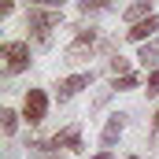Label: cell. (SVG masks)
I'll list each match as a JSON object with an SVG mask.
<instances>
[{"label": "cell", "instance_id": "6da1fadb", "mask_svg": "<svg viewBox=\"0 0 159 159\" xmlns=\"http://www.w3.org/2000/svg\"><path fill=\"white\" fill-rule=\"evenodd\" d=\"M59 22H63L59 11H44V7H30V11H26V26L37 34V44H41V48L48 44V30H56Z\"/></svg>", "mask_w": 159, "mask_h": 159}, {"label": "cell", "instance_id": "7a4b0ae2", "mask_svg": "<svg viewBox=\"0 0 159 159\" xmlns=\"http://www.w3.org/2000/svg\"><path fill=\"white\" fill-rule=\"evenodd\" d=\"M0 59H4V70H7V74H19V70L30 67V44H22V41H7V44L0 48Z\"/></svg>", "mask_w": 159, "mask_h": 159}, {"label": "cell", "instance_id": "3957f363", "mask_svg": "<svg viewBox=\"0 0 159 159\" xmlns=\"http://www.w3.org/2000/svg\"><path fill=\"white\" fill-rule=\"evenodd\" d=\"M93 48H96V26H78V41L63 56H67V63H78V59H89L93 56Z\"/></svg>", "mask_w": 159, "mask_h": 159}, {"label": "cell", "instance_id": "277c9868", "mask_svg": "<svg viewBox=\"0 0 159 159\" xmlns=\"http://www.w3.org/2000/svg\"><path fill=\"white\" fill-rule=\"evenodd\" d=\"M44 111H48L44 93H41V89H30L26 100H22V119L30 122V126H37V122H44Z\"/></svg>", "mask_w": 159, "mask_h": 159}, {"label": "cell", "instance_id": "5b68a950", "mask_svg": "<svg viewBox=\"0 0 159 159\" xmlns=\"http://www.w3.org/2000/svg\"><path fill=\"white\" fill-rule=\"evenodd\" d=\"M89 85H93V70H85V74H70V78L59 81L56 96H59V100H70V96H78L81 89H89Z\"/></svg>", "mask_w": 159, "mask_h": 159}, {"label": "cell", "instance_id": "8992f818", "mask_svg": "<svg viewBox=\"0 0 159 159\" xmlns=\"http://www.w3.org/2000/svg\"><path fill=\"white\" fill-rule=\"evenodd\" d=\"M122 129H126V115H111L107 126H104V133H100V141H104V148H111L115 141L122 137Z\"/></svg>", "mask_w": 159, "mask_h": 159}, {"label": "cell", "instance_id": "52a82bcc", "mask_svg": "<svg viewBox=\"0 0 159 159\" xmlns=\"http://www.w3.org/2000/svg\"><path fill=\"white\" fill-rule=\"evenodd\" d=\"M156 30H159V15H148V19H144V22H137L126 37H129V41H148Z\"/></svg>", "mask_w": 159, "mask_h": 159}, {"label": "cell", "instance_id": "ba28073f", "mask_svg": "<svg viewBox=\"0 0 159 159\" xmlns=\"http://www.w3.org/2000/svg\"><path fill=\"white\" fill-rule=\"evenodd\" d=\"M148 15H152V0H137V4H133V7L126 11V19H129L133 26H137V22H144Z\"/></svg>", "mask_w": 159, "mask_h": 159}, {"label": "cell", "instance_id": "9c48e42d", "mask_svg": "<svg viewBox=\"0 0 159 159\" xmlns=\"http://www.w3.org/2000/svg\"><path fill=\"white\" fill-rule=\"evenodd\" d=\"M144 67H156L159 63V41H148V44H141V56H137Z\"/></svg>", "mask_w": 159, "mask_h": 159}, {"label": "cell", "instance_id": "30bf717a", "mask_svg": "<svg viewBox=\"0 0 159 159\" xmlns=\"http://www.w3.org/2000/svg\"><path fill=\"white\" fill-rule=\"evenodd\" d=\"M137 85H141V78H137V74H122V78H115V89H119V93H126V89H137Z\"/></svg>", "mask_w": 159, "mask_h": 159}, {"label": "cell", "instance_id": "8fae6325", "mask_svg": "<svg viewBox=\"0 0 159 159\" xmlns=\"http://www.w3.org/2000/svg\"><path fill=\"white\" fill-rule=\"evenodd\" d=\"M111 7V0H81V11L85 15H93V11H107Z\"/></svg>", "mask_w": 159, "mask_h": 159}, {"label": "cell", "instance_id": "7c38bea8", "mask_svg": "<svg viewBox=\"0 0 159 159\" xmlns=\"http://www.w3.org/2000/svg\"><path fill=\"white\" fill-rule=\"evenodd\" d=\"M111 74H115V78H122V74H133V70H129V59L115 56V59H111Z\"/></svg>", "mask_w": 159, "mask_h": 159}, {"label": "cell", "instance_id": "4fadbf2b", "mask_svg": "<svg viewBox=\"0 0 159 159\" xmlns=\"http://www.w3.org/2000/svg\"><path fill=\"white\" fill-rule=\"evenodd\" d=\"M0 122H4V133H15V126H19V115H15V111H0Z\"/></svg>", "mask_w": 159, "mask_h": 159}, {"label": "cell", "instance_id": "5bb4252c", "mask_svg": "<svg viewBox=\"0 0 159 159\" xmlns=\"http://www.w3.org/2000/svg\"><path fill=\"white\" fill-rule=\"evenodd\" d=\"M148 96H159V70L156 74H148V89H144Z\"/></svg>", "mask_w": 159, "mask_h": 159}, {"label": "cell", "instance_id": "9a60e30c", "mask_svg": "<svg viewBox=\"0 0 159 159\" xmlns=\"http://www.w3.org/2000/svg\"><path fill=\"white\" fill-rule=\"evenodd\" d=\"M34 7H63V0H34Z\"/></svg>", "mask_w": 159, "mask_h": 159}, {"label": "cell", "instance_id": "2e32d148", "mask_svg": "<svg viewBox=\"0 0 159 159\" xmlns=\"http://www.w3.org/2000/svg\"><path fill=\"white\" fill-rule=\"evenodd\" d=\"M11 7H15L11 0H0V15H11Z\"/></svg>", "mask_w": 159, "mask_h": 159}, {"label": "cell", "instance_id": "e0dca14e", "mask_svg": "<svg viewBox=\"0 0 159 159\" xmlns=\"http://www.w3.org/2000/svg\"><path fill=\"white\" fill-rule=\"evenodd\" d=\"M152 126H156V133H159V111H156V119H152Z\"/></svg>", "mask_w": 159, "mask_h": 159}, {"label": "cell", "instance_id": "ac0fdd59", "mask_svg": "<svg viewBox=\"0 0 159 159\" xmlns=\"http://www.w3.org/2000/svg\"><path fill=\"white\" fill-rule=\"evenodd\" d=\"M96 159H111V152H100V156H96Z\"/></svg>", "mask_w": 159, "mask_h": 159}, {"label": "cell", "instance_id": "d6986e66", "mask_svg": "<svg viewBox=\"0 0 159 159\" xmlns=\"http://www.w3.org/2000/svg\"><path fill=\"white\" fill-rule=\"evenodd\" d=\"M129 159H137V156H129Z\"/></svg>", "mask_w": 159, "mask_h": 159}]
</instances>
